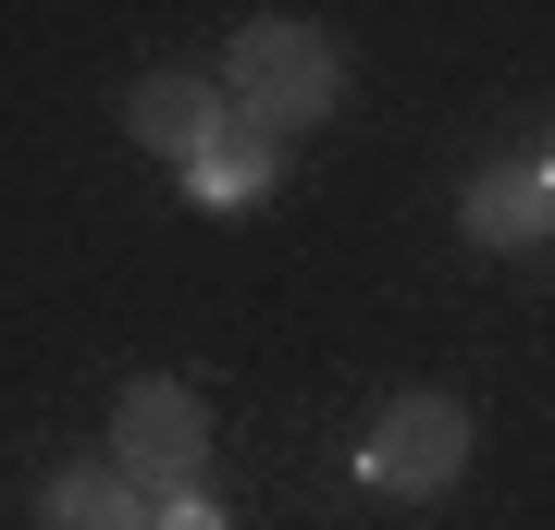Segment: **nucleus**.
Returning <instances> with one entry per match:
<instances>
[{"label": "nucleus", "instance_id": "obj_1", "mask_svg": "<svg viewBox=\"0 0 555 530\" xmlns=\"http://www.w3.org/2000/svg\"><path fill=\"white\" fill-rule=\"evenodd\" d=\"M210 75H222V112L284 148V137H309V124H334L346 50L321 38V25H297V13H259V25H235V50H222Z\"/></svg>", "mask_w": 555, "mask_h": 530}, {"label": "nucleus", "instance_id": "obj_2", "mask_svg": "<svg viewBox=\"0 0 555 530\" xmlns=\"http://www.w3.org/2000/svg\"><path fill=\"white\" fill-rule=\"evenodd\" d=\"M112 469L149 493V506H173V493H198L210 481V408H198V383H173V371H137L112 395Z\"/></svg>", "mask_w": 555, "mask_h": 530}, {"label": "nucleus", "instance_id": "obj_3", "mask_svg": "<svg viewBox=\"0 0 555 530\" xmlns=\"http://www.w3.org/2000/svg\"><path fill=\"white\" fill-rule=\"evenodd\" d=\"M456 469H469V408H456V395H396V408L371 419V444H358V481L396 493V506L456 493Z\"/></svg>", "mask_w": 555, "mask_h": 530}, {"label": "nucleus", "instance_id": "obj_4", "mask_svg": "<svg viewBox=\"0 0 555 530\" xmlns=\"http://www.w3.org/2000/svg\"><path fill=\"white\" fill-rule=\"evenodd\" d=\"M124 137H137L149 160H198L210 137H235V112H222V75H198V62H160V75L124 87Z\"/></svg>", "mask_w": 555, "mask_h": 530}, {"label": "nucleus", "instance_id": "obj_5", "mask_svg": "<svg viewBox=\"0 0 555 530\" xmlns=\"http://www.w3.org/2000/svg\"><path fill=\"white\" fill-rule=\"evenodd\" d=\"M456 222H469L481 247H543L555 235V173L543 160H481L469 197H456Z\"/></svg>", "mask_w": 555, "mask_h": 530}, {"label": "nucleus", "instance_id": "obj_6", "mask_svg": "<svg viewBox=\"0 0 555 530\" xmlns=\"http://www.w3.org/2000/svg\"><path fill=\"white\" fill-rule=\"evenodd\" d=\"M38 530H149V493L124 469H50L38 481Z\"/></svg>", "mask_w": 555, "mask_h": 530}, {"label": "nucleus", "instance_id": "obj_7", "mask_svg": "<svg viewBox=\"0 0 555 530\" xmlns=\"http://www.w3.org/2000/svg\"><path fill=\"white\" fill-rule=\"evenodd\" d=\"M272 173H284V148L272 137H210L198 160H185V197H198V210H259V197H272Z\"/></svg>", "mask_w": 555, "mask_h": 530}, {"label": "nucleus", "instance_id": "obj_8", "mask_svg": "<svg viewBox=\"0 0 555 530\" xmlns=\"http://www.w3.org/2000/svg\"><path fill=\"white\" fill-rule=\"evenodd\" d=\"M149 530H235V518H222L210 493H173V506H149Z\"/></svg>", "mask_w": 555, "mask_h": 530}, {"label": "nucleus", "instance_id": "obj_9", "mask_svg": "<svg viewBox=\"0 0 555 530\" xmlns=\"http://www.w3.org/2000/svg\"><path fill=\"white\" fill-rule=\"evenodd\" d=\"M531 160H543V173H555V112H543V148H531Z\"/></svg>", "mask_w": 555, "mask_h": 530}]
</instances>
